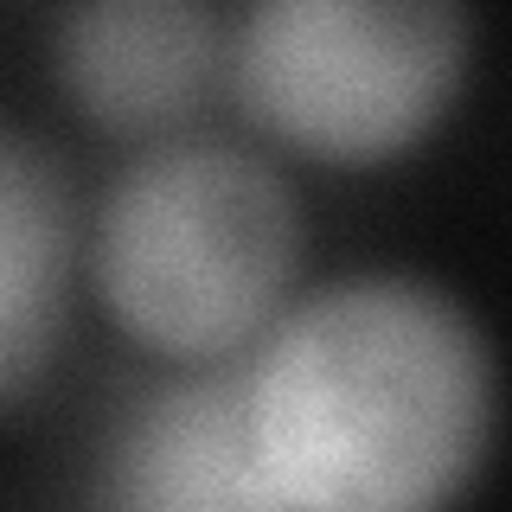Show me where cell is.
<instances>
[{"instance_id":"obj_1","label":"cell","mask_w":512,"mask_h":512,"mask_svg":"<svg viewBox=\"0 0 512 512\" xmlns=\"http://www.w3.org/2000/svg\"><path fill=\"white\" fill-rule=\"evenodd\" d=\"M256 442L295 512H442L493 448V346L436 282L352 276L250 359Z\"/></svg>"},{"instance_id":"obj_2","label":"cell","mask_w":512,"mask_h":512,"mask_svg":"<svg viewBox=\"0 0 512 512\" xmlns=\"http://www.w3.org/2000/svg\"><path fill=\"white\" fill-rule=\"evenodd\" d=\"M301 263L295 186L237 141H160L96 224V288L141 346L231 359L276 320Z\"/></svg>"},{"instance_id":"obj_3","label":"cell","mask_w":512,"mask_h":512,"mask_svg":"<svg viewBox=\"0 0 512 512\" xmlns=\"http://www.w3.org/2000/svg\"><path fill=\"white\" fill-rule=\"evenodd\" d=\"M474 26L442 0H269L231 39V90L314 160H384L455 103Z\"/></svg>"},{"instance_id":"obj_4","label":"cell","mask_w":512,"mask_h":512,"mask_svg":"<svg viewBox=\"0 0 512 512\" xmlns=\"http://www.w3.org/2000/svg\"><path fill=\"white\" fill-rule=\"evenodd\" d=\"M103 512H295L256 442L250 359H205L122 416Z\"/></svg>"},{"instance_id":"obj_5","label":"cell","mask_w":512,"mask_h":512,"mask_svg":"<svg viewBox=\"0 0 512 512\" xmlns=\"http://www.w3.org/2000/svg\"><path fill=\"white\" fill-rule=\"evenodd\" d=\"M218 71V20L180 0H96L58 20V77L90 122L116 135H167L205 103Z\"/></svg>"},{"instance_id":"obj_6","label":"cell","mask_w":512,"mask_h":512,"mask_svg":"<svg viewBox=\"0 0 512 512\" xmlns=\"http://www.w3.org/2000/svg\"><path fill=\"white\" fill-rule=\"evenodd\" d=\"M77 256V186L52 141L0 122V404L45 378Z\"/></svg>"}]
</instances>
